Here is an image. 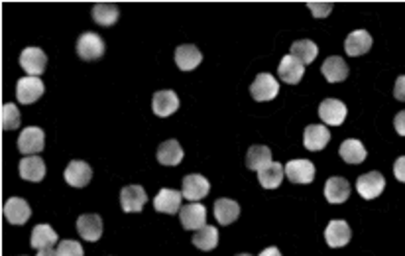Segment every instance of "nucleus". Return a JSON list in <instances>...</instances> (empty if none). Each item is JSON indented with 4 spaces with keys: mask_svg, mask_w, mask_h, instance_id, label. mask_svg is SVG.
Listing matches in <instances>:
<instances>
[{
    "mask_svg": "<svg viewBox=\"0 0 405 256\" xmlns=\"http://www.w3.org/2000/svg\"><path fill=\"white\" fill-rule=\"evenodd\" d=\"M77 54L85 61H95L105 55V40L95 32H85L77 40Z\"/></svg>",
    "mask_w": 405,
    "mask_h": 256,
    "instance_id": "nucleus-1",
    "label": "nucleus"
},
{
    "mask_svg": "<svg viewBox=\"0 0 405 256\" xmlns=\"http://www.w3.org/2000/svg\"><path fill=\"white\" fill-rule=\"evenodd\" d=\"M250 93L254 97V101H271L280 93V83L276 81V77L271 73H260L256 75L254 83L250 85Z\"/></svg>",
    "mask_w": 405,
    "mask_h": 256,
    "instance_id": "nucleus-2",
    "label": "nucleus"
},
{
    "mask_svg": "<svg viewBox=\"0 0 405 256\" xmlns=\"http://www.w3.org/2000/svg\"><path fill=\"white\" fill-rule=\"evenodd\" d=\"M48 66V55L43 54L41 48H26L20 54V68L26 71L30 77H38L45 71Z\"/></svg>",
    "mask_w": 405,
    "mask_h": 256,
    "instance_id": "nucleus-3",
    "label": "nucleus"
},
{
    "mask_svg": "<svg viewBox=\"0 0 405 256\" xmlns=\"http://www.w3.org/2000/svg\"><path fill=\"white\" fill-rule=\"evenodd\" d=\"M43 142H45V135L38 126H28L24 128L20 136H18V150L24 156H34L43 150Z\"/></svg>",
    "mask_w": 405,
    "mask_h": 256,
    "instance_id": "nucleus-4",
    "label": "nucleus"
},
{
    "mask_svg": "<svg viewBox=\"0 0 405 256\" xmlns=\"http://www.w3.org/2000/svg\"><path fill=\"white\" fill-rule=\"evenodd\" d=\"M45 91L43 83H41L40 77H22L18 85H16V97L22 105H32L40 99L41 95Z\"/></svg>",
    "mask_w": 405,
    "mask_h": 256,
    "instance_id": "nucleus-5",
    "label": "nucleus"
},
{
    "mask_svg": "<svg viewBox=\"0 0 405 256\" xmlns=\"http://www.w3.org/2000/svg\"><path fill=\"white\" fill-rule=\"evenodd\" d=\"M384 188H386V179L380 172H368V174H362L356 179V191L364 199H376L384 191Z\"/></svg>",
    "mask_w": 405,
    "mask_h": 256,
    "instance_id": "nucleus-6",
    "label": "nucleus"
},
{
    "mask_svg": "<svg viewBox=\"0 0 405 256\" xmlns=\"http://www.w3.org/2000/svg\"><path fill=\"white\" fill-rule=\"evenodd\" d=\"M351 237H352L351 227H349V223H346V221H342V219H335V221H331V223L326 225V229H324V241H326V244H329L331 248L346 246L349 241H351Z\"/></svg>",
    "mask_w": 405,
    "mask_h": 256,
    "instance_id": "nucleus-7",
    "label": "nucleus"
},
{
    "mask_svg": "<svg viewBox=\"0 0 405 256\" xmlns=\"http://www.w3.org/2000/svg\"><path fill=\"white\" fill-rule=\"evenodd\" d=\"M179 221L185 230H199L207 223V209L201 203H189L183 205V209L179 211Z\"/></svg>",
    "mask_w": 405,
    "mask_h": 256,
    "instance_id": "nucleus-8",
    "label": "nucleus"
},
{
    "mask_svg": "<svg viewBox=\"0 0 405 256\" xmlns=\"http://www.w3.org/2000/svg\"><path fill=\"white\" fill-rule=\"evenodd\" d=\"M285 177L291 184H311L315 179V166L309 160H291L285 164Z\"/></svg>",
    "mask_w": 405,
    "mask_h": 256,
    "instance_id": "nucleus-9",
    "label": "nucleus"
},
{
    "mask_svg": "<svg viewBox=\"0 0 405 256\" xmlns=\"http://www.w3.org/2000/svg\"><path fill=\"white\" fill-rule=\"evenodd\" d=\"M148 201V195L142 186H126L121 191V205L122 211L126 213H140L142 207Z\"/></svg>",
    "mask_w": 405,
    "mask_h": 256,
    "instance_id": "nucleus-10",
    "label": "nucleus"
},
{
    "mask_svg": "<svg viewBox=\"0 0 405 256\" xmlns=\"http://www.w3.org/2000/svg\"><path fill=\"white\" fill-rule=\"evenodd\" d=\"M209 189H211V184L201 174H189L183 177V191L181 193L189 201L197 203L202 197H207L209 195Z\"/></svg>",
    "mask_w": 405,
    "mask_h": 256,
    "instance_id": "nucleus-11",
    "label": "nucleus"
},
{
    "mask_svg": "<svg viewBox=\"0 0 405 256\" xmlns=\"http://www.w3.org/2000/svg\"><path fill=\"white\" fill-rule=\"evenodd\" d=\"M319 117L324 124L340 126L346 119V105L338 99H324L319 105Z\"/></svg>",
    "mask_w": 405,
    "mask_h": 256,
    "instance_id": "nucleus-12",
    "label": "nucleus"
},
{
    "mask_svg": "<svg viewBox=\"0 0 405 256\" xmlns=\"http://www.w3.org/2000/svg\"><path fill=\"white\" fill-rule=\"evenodd\" d=\"M63 177H65V181H68L69 186H73V188H85V186H89V181L93 177V170H91L89 164L83 162V160H73L65 168Z\"/></svg>",
    "mask_w": 405,
    "mask_h": 256,
    "instance_id": "nucleus-13",
    "label": "nucleus"
},
{
    "mask_svg": "<svg viewBox=\"0 0 405 256\" xmlns=\"http://www.w3.org/2000/svg\"><path fill=\"white\" fill-rule=\"evenodd\" d=\"M324 197L333 205L346 201L351 197V184L346 181V177H340V175L329 177L324 184Z\"/></svg>",
    "mask_w": 405,
    "mask_h": 256,
    "instance_id": "nucleus-14",
    "label": "nucleus"
},
{
    "mask_svg": "<svg viewBox=\"0 0 405 256\" xmlns=\"http://www.w3.org/2000/svg\"><path fill=\"white\" fill-rule=\"evenodd\" d=\"M181 199H183V193H181V191L163 188L160 189V193L156 195L154 207H156V211H160V213L176 215L177 211H181Z\"/></svg>",
    "mask_w": 405,
    "mask_h": 256,
    "instance_id": "nucleus-15",
    "label": "nucleus"
},
{
    "mask_svg": "<svg viewBox=\"0 0 405 256\" xmlns=\"http://www.w3.org/2000/svg\"><path fill=\"white\" fill-rule=\"evenodd\" d=\"M77 233L81 235V239L95 243L103 235V219L95 213H87L77 219Z\"/></svg>",
    "mask_w": 405,
    "mask_h": 256,
    "instance_id": "nucleus-16",
    "label": "nucleus"
},
{
    "mask_svg": "<svg viewBox=\"0 0 405 256\" xmlns=\"http://www.w3.org/2000/svg\"><path fill=\"white\" fill-rule=\"evenodd\" d=\"M331 140V132L324 124H309L303 132V144L311 152H319L323 150Z\"/></svg>",
    "mask_w": 405,
    "mask_h": 256,
    "instance_id": "nucleus-17",
    "label": "nucleus"
},
{
    "mask_svg": "<svg viewBox=\"0 0 405 256\" xmlns=\"http://www.w3.org/2000/svg\"><path fill=\"white\" fill-rule=\"evenodd\" d=\"M4 217L10 225H24L28 219L32 217V209L24 199L20 197H10L4 203Z\"/></svg>",
    "mask_w": 405,
    "mask_h": 256,
    "instance_id": "nucleus-18",
    "label": "nucleus"
},
{
    "mask_svg": "<svg viewBox=\"0 0 405 256\" xmlns=\"http://www.w3.org/2000/svg\"><path fill=\"white\" fill-rule=\"evenodd\" d=\"M152 108H154V112L158 117H169L179 108V99H177V95L172 89L158 91V93L154 95V99H152Z\"/></svg>",
    "mask_w": 405,
    "mask_h": 256,
    "instance_id": "nucleus-19",
    "label": "nucleus"
},
{
    "mask_svg": "<svg viewBox=\"0 0 405 256\" xmlns=\"http://www.w3.org/2000/svg\"><path fill=\"white\" fill-rule=\"evenodd\" d=\"M202 61V54L199 52L197 46L193 43H185L179 46L176 50V63L181 71H191V69L199 68V63Z\"/></svg>",
    "mask_w": 405,
    "mask_h": 256,
    "instance_id": "nucleus-20",
    "label": "nucleus"
},
{
    "mask_svg": "<svg viewBox=\"0 0 405 256\" xmlns=\"http://www.w3.org/2000/svg\"><path fill=\"white\" fill-rule=\"evenodd\" d=\"M323 71L324 79L329 83H340L344 81L346 77H349V66L344 63V59L342 57H338V55H331V57H326L323 61Z\"/></svg>",
    "mask_w": 405,
    "mask_h": 256,
    "instance_id": "nucleus-21",
    "label": "nucleus"
},
{
    "mask_svg": "<svg viewBox=\"0 0 405 256\" xmlns=\"http://www.w3.org/2000/svg\"><path fill=\"white\" fill-rule=\"evenodd\" d=\"M370 48H372V36L366 30H354L344 41V52L352 57L364 55Z\"/></svg>",
    "mask_w": 405,
    "mask_h": 256,
    "instance_id": "nucleus-22",
    "label": "nucleus"
},
{
    "mask_svg": "<svg viewBox=\"0 0 405 256\" xmlns=\"http://www.w3.org/2000/svg\"><path fill=\"white\" fill-rule=\"evenodd\" d=\"M278 73H280V79L284 83L295 85V83L301 81V77L305 73V68H303V63L299 59H295L293 55H285L284 59H282V63H280Z\"/></svg>",
    "mask_w": 405,
    "mask_h": 256,
    "instance_id": "nucleus-23",
    "label": "nucleus"
},
{
    "mask_svg": "<svg viewBox=\"0 0 405 256\" xmlns=\"http://www.w3.org/2000/svg\"><path fill=\"white\" fill-rule=\"evenodd\" d=\"M121 16V8L114 2H96L93 6V20L101 26H114Z\"/></svg>",
    "mask_w": 405,
    "mask_h": 256,
    "instance_id": "nucleus-24",
    "label": "nucleus"
},
{
    "mask_svg": "<svg viewBox=\"0 0 405 256\" xmlns=\"http://www.w3.org/2000/svg\"><path fill=\"white\" fill-rule=\"evenodd\" d=\"M18 170H20V175L28 181H41L45 177V164L38 156H26L20 162Z\"/></svg>",
    "mask_w": 405,
    "mask_h": 256,
    "instance_id": "nucleus-25",
    "label": "nucleus"
},
{
    "mask_svg": "<svg viewBox=\"0 0 405 256\" xmlns=\"http://www.w3.org/2000/svg\"><path fill=\"white\" fill-rule=\"evenodd\" d=\"M30 243L34 248L38 250H45V248H52L55 243H57V233H55L50 225L45 223H40L36 225L34 230H32V237H30Z\"/></svg>",
    "mask_w": 405,
    "mask_h": 256,
    "instance_id": "nucleus-26",
    "label": "nucleus"
},
{
    "mask_svg": "<svg viewBox=\"0 0 405 256\" xmlns=\"http://www.w3.org/2000/svg\"><path fill=\"white\" fill-rule=\"evenodd\" d=\"M271 164V150L268 146H262V144H254L250 146L248 154H246V168L248 170H254V172H260L264 170L266 166Z\"/></svg>",
    "mask_w": 405,
    "mask_h": 256,
    "instance_id": "nucleus-27",
    "label": "nucleus"
},
{
    "mask_svg": "<svg viewBox=\"0 0 405 256\" xmlns=\"http://www.w3.org/2000/svg\"><path fill=\"white\" fill-rule=\"evenodd\" d=\"M158 162L162 164V166H177V164L183 160V148L179 146V142L177 140H165L160 144V148H158Z\"/></svg>",
    "mask_w": 405,
    "mask_h": 256,
    "instance_id": "nucleus-28",
    "label": "nucleus"
},
{
    "mask_svg": "<svg viewBox=\"0 0 405 256\" xmlns=\"http://www.w3.org/2000/svg\"><path fill=\"white\" fill-rule=\"evenodd\" d=\"M215 217L220 225H230L240 217V205L232 199H216L215 201Z\"/></svg>",
    "mask_w": 405,
    "mask_h": 256,
    "instance_id": "nucleus-29",
    "label": "nucleus"
},
{
    "mask_svg": "<svg viewBox=\"0 0 405 256\" xmlns=\"http://www.w3.org/2000/svg\"><path fill=\"white\" fill-rule=\"evenodd\" d=\"M284 174H285V168H282V164L271 162L270 166H266L264 170H260V172H258V179H260L262 188L276 189L282 186V181H284Z\"/></svg>",
    "mask_w": 405,
    "mask_h": 256,
    "instance_id": "nucleus-30",
    "label": "nucleus"
},
{
    "mask_svg": "<svg viewBox=\"0 0 405 256\" xmlns=\"http://www.w3.org/2000/svg\"><path fill=\"white\" fill-rule=\"evenodd\" d=\"M340 158L346 164H362L366 160V148L360 140L349 138L340 144Z\"/></svg>",
    "mask_w": 405,
    "mask_h": 256,
    "instance_id": "nucleus-31",
    "label": "nucleus"
},
{
    "mask_svg": "<svg viewBox=\"0 0 405 256\" xmlns=\"http://www.w3.org/2000/svg\"><path fill=\"white\" fill-rule=\"evenodd\" d=\"M193 244H195L199 250H202V253L213 250L216 244H218V230H216L213 225H205L202 229H199L193 235Z\"/></svg>",
    "mask_w": 405,
    "mask_h": 256,
    "instance_id": "nucleus-32",
    "label": "nucleus"
},
{
    "mask_svg": "<svg viewBox=\"0 0 405 256\" xmlns=\"http://www.w3.org/2000/svg\"><path fill=\"white\" fill-rule=\"evenodd\" d=\"M319 54V48L317 43L311 40H299L291 43V50H289V55H293L295 59H299L301 63H311L315 61V57Z\"/></svg>",
    "mask_w": 405,
    "mask_h": 256,
    "instance_id": "nucleus-33",
    "label": "nucleus"
},
{
    "mask_svg": "<svg viewBox=\"0 0 405 256\" xmlns=\"http://www.w3.org/2000/svg\"><path fill=\"white\" fill-rule=\"evenodd\" d=\"M0 121H2V130H14L20 126V110L12 103L2 105L0 110Z\"/></svg>",
    "mask_w": 405,
    "mask_h": 256,
    "instance_id": "nucleus-34",
    "label": "nucleus"
},
{
    "mask_svg": "<svg viewBox=\"0 0 405 256\" xmlns=\"http://www.w3.org/2000/svg\"><path fill=\"white\" fill-rule=\"evenodd\" d=\"M57 256H83V246L77 241H61L57 244Z\"/></svg>",
    "mask_w": 405,
    "mask_h": 256,
    "instance_id": "nucleus-35",
    "label": "nucleus"
},
{
    "mask_svg": "<svg viewBox=\"0 0 405 256\" xmlns=\"http://www.w3.org/2000/svg\"><path fill=\"white\" fill-rule=\"evenodd\" d=\"M307 6H309V10L317 18H323V16H326V14L333 10V4L331 2H309Z\"/></svg>",
    "mask_w": 405,
    "mask_h": 256,
    "instance_id": "nucleus-36",
    "label": "nucleus"
},
{
    "mask_svg": "<svg viewBox=\"0 0 405 256\" xmlns=\"http://www.w3.org/2000/svg\"><path fill=\"white\" fill-rule=\"evenodd\" d=\"M393 174L395 177L399 179V181H404L405 184V156H399L395 164H393Z\"/></svg>",
    "mask_w": 405,
    "mask_h": 256,
    "instance_id": "nucleus-37",
    "label": "nucleus"
},
{
    "mask_svg": "<svg viewBox=\"0 0 405 256\" xmlns=\"http://www.w3.org/2000/svg\"><path fill=\"white\" fill-rule=\"evenodd\" d=\"M393 97L397 101H405V75H399L397 81H395V87H393Z\"/></svg>",
    "mask_w": 405,
    "mask_h": 256,
    "instance_id": "nucleus-38",
    "label": "nucleus"
},
{
    "mask_svg": "<svg viewBox=\"0 0 405 256\" xmlns=\"http://www.w3.org/2000/svg\"><path fill=\"white\" fill-rule=\"evenodd\" d=\"M393 124H395L397 135L405 136V110H402V112H397V115H395V121H393Z\"/></svg>",
    "mask_w": 405,
    "mask_h": 256,
    "instance_id": "nucleus-39",
    "label": "nucleus"
},
{
    "mask_svg": "<svg viewBox=\"0 0 405 256\" xmlns=\"http://www.w3.org/2000/svg\"><path fill=\"white\" fill-rule=\"evenodd\" d=\"M260 256H282V253H280L276 246H268L266 250H262V253H260Z\"/></svg>",
    "mask_w": 405,
    "mask_h": 256,
    "instance_id": "nucleus-40",
    "label": "nucleus"
},
{
    "mask_svg": "<svg viewBox=\"0 0 405 256\" xmlns=\"http://www.w3.org/2000/svg\"><path fill=\"white\" fill-rule=\"evenodd\" d=\"M38 256H57V253H55V250H52V248H45V250H40V253H38Z\"/></svg>",
    "mask_w": 405,
    "mask_h": 256,
    "instance_id": "nucleus-41",
    "label": "nucleus"
},
{
    "mask_svg": "<svg viewBox=\"0 0 405 256\" xmlns=\"http://www.w3.org/2000/svg\"><path fill=\"white\" fill-rule=\"evenodd\" d=\"M236 256H252V255H248V253H242V255H236Z\"/></svg>",
    "mask_w": 405,
    "mask_h": 256,
    "instance_id": "nucleus-42",
    "label": "nucleus"
}]
</instances>
